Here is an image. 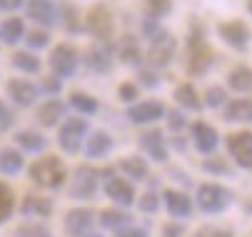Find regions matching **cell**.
<instances>
[{
  "label": "cell",
  "instance_id": "obj_1",
  "mask_svg": "<svg viewBox=\"0 0 252 237\" xmlns=\"http://www.w3.org/2000/svg\"><path fill=\"white\" fill-rule=\"evenodd\" d=\"M30 180L35 185H40V187H48V190H58L65 185V178H67V170H65V165L60 157L55 155H45L40 157L38 162H32L30 165V170H28Z\"/></svg>",
  "mask_w": 252,
  "mask_h": 237
},
{
  "label": "cell",
  "instance_id": "obj_2",
  "mask_svg": "<svg viewBox=\"0 0 252 237\" xmlns=\"http://www.w3.org/2000/svg\"><path fill=\"white\" fill-rule=\"evenodd\" d=\"M212 62H215V53L205 40L202 28L197 32L192 30L190 38H188V73L190 75H205L212 67Z\"/></svg>",
  "mask_w": 252,
  "mask_h": 237
},
{
  "label": "cell",
  "instance_id": "obj_3",
  "mask_svg": "<svg viewBox=\"0 0 252 237\" xmlns=\"http://www.w3.org/2000/svg\"><path fill=\"white\" fill-rule=\"evenodd\" d=\"M50 70L55 78H73L78 65H80V58H78V50L67 43H60L58 48H53L50 53Z\"/></svg>",
  "mask_w": 252,
  "mask_h": 237
},
{
  "label": "cell",
  "instance_id": "obj_4",
  "mask_svg": "<svg viewBox=\"0 0 252 237\" xmlns=\"http://www.w3.org/2000/svg\"><path fill=\"white\" fill-rule=\"evenodd\" d=\"M85 30L90 32L93 38H97L100 43H107L115 32V20H113V13L107 10L105 5H95L90 8L88 18H85Z\"/></svg>",
  "mask_w": 252,
  "mask_h": 237
},
{
  "label": "cell",
  "instance_id": "obj_5",
  "mask_svg": "<svg viewBox=\"0 0 252 237\" xmlns=\"http://www.w3.org/2000/svg\"><path fill=\"white\" fill-rule=\"evenodd\" d=\"M175 48H177L175 38L170 35L167 30H160L155 38H150V48H148L145 60H148L153 67H165V65H170V60L175 58Z\"/></svg>",
  "mask_w": 252,
  "mask_h": 237
},
{
  "label": "cell",
  "instance_id": "obj_6",
  "mask_svg": "<svg viewBox=\"0 0 252 237\" xmlns=\"http://www.w3.org/2000/svg\"><path fill=\"white\" fill-rule=\"evenodd\" d=\"M232 202V192L222 185H200L197 187V205L205 212H222Z\"/></svg>",
  "mask_w": 252,
  "mask_h": 237
},
{
  "label": "cell",
  "instance_id": "obj_7",
  "mask_svg": "<svg viewBox=\"0 0 252 237\" xmlns=\"http://www.w3.org/2000/svg\"><path fill=\"white\" fill-rule=\"evenodd\" d=\"M88 132V120L85 118H67L58 132V145L65 152H78L83 145V138Z\"/></svg>",
  "mask_w": 252,
  "mask_h": 237
},
{
  "label": "cell",
  "instance_id": "obj_8",
  "mask_svg": "<svg viewBox=\"0 0 252 237\" xmlns=\"http://www.w3.org/2000/svg\"><path fill=\"white\" fill-rule=\"evenodd\" d=\"M227 150L235 157V162L245 170H252V132L242 130L235 135H227Z\"/></svg>",
  "mask_w": 252,
  "mask_h": 237
},
{
  "label": "cell",
  "instance_id": "obj_9",
  "mask_svg": "<svg viewBox=\"0 0 252 237\" xmlns=\"http://www.w3.org/2000/svg\"><path fill=\"white\" fill-rule=\"evenodd\" d=\"M25 13L30 20H35L43 28L58 25V5L55 0H25Z\"/></svg>",
  "mask_w": 252,
  "mask_h": 237
},
{
  "label": "cell",
  "instance_id": "obj_10",
  "mask_svg": "<svg viewBox=\"0 0 252 237\" xmlns=\"http://www.w3.org/2000/svg\"><path fill=\"white\" fill-rule=\"evenodd\" d=\"M97 190V170L83 165L78 167V173L73 178V185H70V197L73 200H90Z\"/></svg>",
  "mask_w": 252,
  "mask_h": 237
},
{
  "label": "cell",
  "instance_id": "obj_11",
  "mask_svg": "<svg viewBox=\"0 0 252 237\" xmlns=\"http://www.w3.org/2000/svg\"><path fill=\"white\" fill-rule=\"evenodd\" d=\"M218 32H220V38L235 48V50H247L250 45V38H252V32L250 28L242 23V20H230V23H220L218 25Z\"/></svg>",
  "mask_w": 252,
  "mask_h": 237
},
{
  "label": "cell",
  "instance_id": "obj_12",
  "mask_svg": "<svg viewBox=\"0 0 252 237\" xmlns=\"http://www.w3.org/2000/svg\"><path fill=\"white\" fill-rule=\"evenodd\" d=\"M38 88H35L32 83H28V80H20V78H13V80H8V95H10V100L18 105V108H30L35 100H38Z\"/></svg>",
  "mask_w": 252,
  "mask_h": 237
},
{
  "label": "cell",
  "instance_id": "obj_13",
  "mask_svg": "<svg viewBox=\"0 0 252 237\" xmlns=\"http://www.w3.org/2000/svg\"><path fill=\"white\" fill-rule=\"evenodd\" d=\"M165 115V108L162 103H155V100H148V103H137L127 110V118L135 122V125H150L155 120H160Z\"/></svg>",
  "mask_w": 252,
  "mask_h": 237
},
{
  "label": "cell",
  "instance_id": "obj_14",
  "mask_svg": "<svg viewBox=\"0 0 252 237\" xmlns=\"http://www.w3.org/2000/svg\"><path fill=\"white\" fill-rule=\"evenodd\" d=\"M93 222H95L93 210H70L67 217H65V232L70 237H83V235H88Z\"/></svg>",
  "mask_w": 252,
  "mask_h": 237
},
{
  "label": "cell",
  "instance_id": "obj_15",
  "mask_svg": "<svg viewBox=\"0 0 252 237\" xmlns=\"http://www.w3.org/2000/svg\"><path fill=\"white\" fill-rule=\"evenodd\" d=\"M105 195L110 197L113 202H118V205H123V207H127V205L135 202V190L123 178H110V180H107L105 182Z\"/></svg>",
  "mask_w": 252,
  "mask_h": 237
},
{
  "label": "cell",
  "instance_id": "obj_16",
  "mask_svg": "<svg viewBox=\"0 0 252 237\" xmlns=\"http://www.w3.org/2000/svg\"><path fill=\"white\" fill-rule=\"evenodd\" d=\"M140 148L145 150L155 162H165L167 160V145H165V138L158 132V130H148L140 135Z\"/></svg>",
  "mask_w": 252,
  "mask_h": 237
},
{
  "label": "cell",
  "instance_id": "obj_17",
  "mask_svg": "<svg viewBox=\"0 0 252 237\" xmlns=\"http://www.w3.org/2000/svg\"><path fill=\"white\" fill-rule=\"evenodd\" d=\"M162 197H165V207H167V212H170L172 217H190L192 202H190L188 195L177 192V190H165Z\"/></svg>",
  "mask_w": 252,
  "mask_h": 237
},
{
  "label": "cell",
  "instance_id": "obj_18",
  "mask_svg": "<svg viewBox=\"0 0 252 237\" xmlns=\"http://www.w3.org/2000/svg\"><path fill=\"white\" fill-rule=\"evenodd\" d=\"M192 140H195V145H197V150L200 152H212L215 148H218V132H215V127H210L207 122H195L192 125Z\"/></svg>",
  "mask_w": 252,
  "mask_h": 237
},
{
  "label": "cell",
  "instance_id": "obj_19",
  "mask_svg": "<svg viewBox=\"0 0 252 237\" xmlns=\"http://www.w3.org/2000/svg\"><path fill=\"white\" fill-rule=\"evenodd\" d=\"M118 58L125 65H132V67L142 65V60H145V55H142V50H140V45H137V40L132 35H123L118 40Z\"/></svg>",
  "mask_w": 252,
  "mask_h": 237
},
{
  "label": "cell",
  "instance_id": "obj_20",
  "mask_svg": "<svg viewBox=\"0 0 252 237\" xmlns=\"http://www.w3.org/2000/svg\"><path fill=\"white\" fill-rule=\"evenodd\" d=\"M85 62H88L90 70L97 73V75H107L113 70V58H110V50L107 48H90Z\"/></svg>",
  "mask_w": 252,
  "mask_h": 237
},
{
  "label": "cell",
  "instance_id": "obj_21",
  "mask_svg": "<svg viewBox=\"0 0 252 237\" xmlns=\"http://www.w3.org/2000/svg\"><path fill=\"white\" fill-rule=\"evenodd\" d=\"M222 118L227 122H252V100L242 97V100H232L225 105Z\"/></svg>",
  "mask_w": 252,
  "mask_h": 237
},
{
  "label": "cell",
  "instance_id": "obj_22",
  "mask_svg": "<svg viewBox=\"0 0 252 237\" xmlns=\"http://www.w3.org/2000/svg\"><path fill=\"white\" fill-rule=\"evenodd\" d=\"M25 38V23L23 18H8L0 23V40L5 45H18Z\"/></svg>",
  "mask_w": 252,
  "mask_h": 237
},
{
  "label": "cell",
  "instance_id": "obj_23",
  "mask_svg": "<svg viewBox=\"0 0 252 237\" xmlns=\"http://www.w3.org/2000/svg\"><path fill=\"white\" fill-rule=\"evenodd\" d=\"M63 118H65V103H60V100H48L38 108V122L45 127L58 125Z\"/></svg>",
  "mask_w": 252,
  "mask_h": 237
},
{
  "label": "cell",
  "instance_id": "obj_24",
  "mask_svg": "<svg viewBox=\"0 0 252 237\" xmlns=\"http://www.w3.org/2000/svg\"><path fill=\"white\" fill-rule=\"evenodd\" d=\"M50 210H53V202L48 197H35V195H28L20 205V212L28 217H48Z\"/></svg>",
  "mask_w": 252,
  "mask_h": 237
},
{
  "label": "cell",
  "instance_id": "obj_25",
  "mask_svg": "<svg viewBox=\"0 0 252 237\" xmlns=\"http://www.w3.org/2000/svg\"><path fill=\"white\" fill-rule=\"evenodd\" d=\"M10 62H13L15 70H20V73H28V75L40 73V58L32 55L30 50H18V53H13Z\"/></svg>",
  "mask_w": 252,
  "mask_h": 237
},
{
  "label": "cell",
  "instance_id": "obj_26",
  "mask_svg": "<svg viewBox=\"0 0 252 237\" xmlns=\"http://www.w3.org/2000/svg\"><path fill=\"white\" fill-rule=\"evenodd\" d=\"M227 85L235 92H250L252 90V67L237 65L235 70H230V75H227Z\"/></svg>",
  "mask_w": 252,
  "mask_h": 237
},
{
  "label": "cell",
  "instance_id": "obj_27",
  "mask_svg": "<svg viewBox=\"0 0 252 237\" xmlns=\"http://www.w3.org/2000/svg\"><path fill=\"white\" fill-rule=\"evenodd\" d=\"M113 150V138L105 130L93 132V138L88 140V157H105Z\"/></svg>",
  "mask_w": 252,
  "mask_h": 237
},
{
  "label": "cell",
  "instance_id": "obj_28",
  "mask_svg": "<svg viewBox=\"0 0 252 237\" xmlns=\"http://www.w3.org/2000/svg\"><path fill=\"white\" fill-rule=\"evenodd\" d=\"M23 170V155L13 148L0 150V173L3 175H18Z\"/></svg>",
  "mask_w": 252,
  "mask_h": 237
},
{
  "label": "cell",
  "instance_id": "obj_29",
  "mask_svg": "<svg viewBox=\"0 0 252 237\" xmlns=\"http://www.w3.org/2000/svg\"><path fill=\"white\" fill-rule=\"evenodd\" d=\"M175 100H177V105H183L185 110H200L202 108V100H200L197 90L192 85H188V83L175 90Z\"/></svg>",
  "mask_w": 252,
  "mask_h": 237
},
{
  "label": "cell",
  "instance_id": "obj_30",
  "mask_svg": "<svg viewBox=\"0 0 252 237\" xmlns=\"http://www.w3.org/2000/svg\"><path fill=\"white\" fill-rule=\"evenodd\" d=\"M120 170L127 178H135V180H148V175H150L148 162L142 157H125V160H120Z\"/></svg>",
  "mask_w": 252,
  "mask_h": 237
},
{
  "label": "cell",
  "instance_id": "obj_31",
  "mask_svg": "<svg viewBox=\"0 0 252 237\" xmlns=\"http://www.w3.org/2000/svg\"><path fill=\"white\" fill-rule=\"evenodd\" d=\"M142 13H145V18L150 20H162L172 13V0H145L142 3Z\"/></svg>",
  "mask_w": 252,
  "mask_h": 237
},
{
  "label": "cell",
  "instance_id": "obj_32",
  "mask_svg": "<svg viewBox=\"0 0 252 237\" xmlns=\"http://www.w3.org/2000/svg\"><path fill=\"white\" fill-rule=\"evenodd\" d=\"M15 140H18V145H20L23 150H28V152H43L45 145H48V140L43 138V135L30 132V130L18 132V135H15Z\"/></svg>",
  "mask_w": 252,
  "mask_h": 237
},
{
  "label": "cell",
  "instance_id": "obj_33",
  "mask_svg": "<svg viewBox=\"0 0 252 237\" xmlns=\"http://www.w3.org/2000/svg\"><path fill=\"white\" fill-rule=\"evenodd\" d=\"M58 23H60L67 32H80V30H83V25H80V20H78V10H75V5H70V3H65V5L58 8Z\"/></svg>",
  "mask_w": 252,
  "mask_h": 237
},
{
  "label": "cell",
  "instance_id": "obj_34",
  "mask_svg": "<svg viewBox=\"0 0 252 237\" xmlns=\"http://www.w3.org/2000/svg\"><path fill=\"white\" fill-rule=\"evenodd\" d=\"M130 215L127 212H120V210H102L100 212V222H102V227H107V230H123V227H127L130 225Z\"/></svg>",
  "mask_w": 252,
  "mask_h": 237
},
{
  "label": "cell",
  "instance_id": "obj_35",
  "mask_svg": "<svg viewBox=\"0 0 252 237\" xmlns=\"http://www.w3.org/2000/svg\"><path fill=\"white\" fill-rule=\"evenodd\" d=\"M70 105H73L78 113H83V115L97 113V100L90 97L88 92H73V95H70Z\"/></svg>",
  "mask_w": 252,
  "mask_h": 237
},
{
  "label": "cell",
  "instance_id": "obj_36",
  "mask_svg": "<svg viewBox=\"0 0 252 237\" xmlns=\"http://www.w3.org/2000/svg\"><path fill=\"white\" fill-rule=\"evenodd\" d=\"M13 210H15V197H13V192H10L8 185L0 182V225L8 222V217L13 215Z\"/></svg>",
  "mask_w": 252,
  "mask_h": 237
},
{
  "label": "cell",
  "instance_id": "obj_37",
  "mask_svg": "<svg viewBox=\"0 0 252 237\" xmlns=\"http://www.w3.org/2000/svg\"><path fill=\"white\" fill-rule=\"evenodd\" d=\"M15 237H53L50 235V230L45 227V225H20L18 230H15Z\"/></svg>",
  "mask_w": 252,
  "mask_h": 237
},
{
  "label": "cell",
  "instance_id": "obj_38",
  "mask_svg": "<svg viewBox=\"0 0 252 237\" xmlns=\"http://www.w3.org/2000/svg\"><path fill=\"white\" fill-rule=\"evenodd\" d=\"M25 40H28V45L32 50H43V48H48L50 35H48L45 30H32V32H25Z\"/></svg>",
  "mask_w": 252,
  "mask_h": 237
},
{
  "label": "cell",
  "instance_id": "obj_39",
  "mask_svg": "<svg viewBox=\"0 0 252 237\" xmlns=\"http://www.w3.org/2000/svg\"><path fill=\"white\" fill-rule=\"evenodd\" d=\"M225 100H227V92H225V88H210L207 90V95H205V105L207 108H220V105H225Z\"/></svg>",
  "mask_w": 252,
  "mask_h": 237
},
{
  "label": "cell",
  "instance_id": "obj_40",
  "mask_svg": "<svg viewBox=\"0 0 252 237\" xmlns=\"http://www.w3.org/2000/svg\"><path fill=\"white\" fill-rule=\"evenodd\" d=\"M137 207H140L142 212H158V207H160V197H158V192H145V195L137 200Z\"/></svg>",
  "mask_w": 252,
  "mask_h": 237
},
{
  "label": "cell",
  "instance_id": "obj_41",
  "mask_svg": "<svg viewBox=\"0 0 252 237\" xmlns=\"http://www.w3.org/2000/svg\"><path fill=\"white\" fill-rule=\"evenodd\" d=\"M137 83L145 85V88H158L160 85V78L155 70H148V67H142V70L137 73Z\"/></svg>",
  "mask_w": 252,
  "mask_h": 237
},
{
  "label": "cell",
  "instance_id": "obj_42",
  "mask_svg": "<svg viewBox=\"0 0 252 237\" xmlns=\"http://www.w3.org/2000/svg\"><path fill=\"white\" fill-rule=\"evenodd\" d=\"M118 95L123 103H132V100H137V85L135 83H123L118 88Z\"/></svg>",
  "mask_w": 252,
  "mask_h": 237
},
{
  "label": "cell",
  "instance_id": "obj_43",
  "mask_svg": "<svg viewBox=\"0 0 252 237\" xmlns=\"http://www.w3.org/2000/svg\"><path fill=\"white\" fill-rule=\"evenodd\" d=\"M192 237H232V232L222 227H200Z\"/></svg>",
  "mask_w": 252,
  "mask_h": 237
},
{
  "label": "cell",
  "instance_id": "obj_44",
  "mask_svg": "<svg viewBox=\"0 0 252 237\" xmlns=\"http://www.w3.org/2000/svg\"><path fill=\"white\" fill-rule=\"evenodd\" d=\"M10 125H13V113L3 100H0V130H8Z\"/></svg>",
  "mask_w": 252,
  "mask_h": 237
},
{
  "label": "cell",
  "instance_id": "obj_45",
  "mask_svg": "<svg viewBox=\"0 0 252 237\" xmlns=\"http://www.w3.org/2000/svg\"><path fill=\"white\" fill-rule=\"evenodd\" d=\"M205 170H207V173H222V175H227L230 167H227L222 160H205Z\"/></svg>",
  "mask_w": 252,
  "mask_h": 237
},
{
  "label": "cell",
  "instance_id": "obj_46",
  "mask_svg": "<svg viewBox=\"0 0 252 237\" xmlns=\"http://www.w3.org/2000/svg\"><path fill=\"white\" fill-rule=\"evenodd\" d=\"M60 88H63V83H60L55 75L43 80V90H45V92H50V95H58V92H60Z\"/></svg>",
  "mask_w": 252,
  "mask_h": 237
},
{
  "label": "cell",
  "instance_id": "obj_47",
  "mask_svg": "<svg viewBox=\"0 0 252 237\" xmlns=\"http://www.w3.org/2000/svg\"><path fill=\"white\" fill-rule=\"evenodd\" d=\"M167 122H170L172 130H183V127H185V115H183V113H177V110H172L170 118H167Z\"/></svg>",
  "mask_w": 252,
  "mask_h": 237
},
{
  "label": "cell",
  "instance_id": "obj_48",
  "mask_svg": "<svg viewBox=\"0 0 252 237\" xmlns=\"http://www.w3.org/2000/svg\"><path fill=\"white\" fill-rule=\"evenodd\" d=\"M115 237H148V232L140 227H123V230H118Z\"/></svg>",
  "mask_w": 252,
  "mask_h": 237
},
{
  "label": "cell",
  "instance_id": "obj_49",
  "mask_svg": "<svg viewBox=\"0 0 252 237\" xmlns=\"http://www.w3.org/2000/svg\"><path fill=\"white\" fill-rule=\"evenodd\" d=\"M162 235H165V237H183L185 230H183V225H165Z\"/></svg>",
  "mask_w": 252,
  "mask_h": 237
},
{
  "label": "cell",
  "instance_id": "obj_50",
  "mask_svg": "<svg viewBox=\"0 0 252 237\" xmlns=\"http://www.w3.org/2000/svg\"><path fill=\"white\" fill-rule=\"evenodd\" d=\"M25 0H0V10H18Z\"/></svg>",
  "mask_w": 252,
  "mask_h": 237
},
{
  "label": "cell",
  "instance_id": "obj_51",
  "mask_svg": "<svg viewBox=\"0 0 252 237\" xmlns=\"http://www.w3.org/2000/svg\"><path fill=\"white\" fill-rule=\"evenodd\" d=\"M83 237H102V235H97V232H88V235H83Z\"/></svg>",
  "mask_w": 252,
  "mask_h": 237
},
{
  "label": "cell",
  "instance_id": "obj_52",
  "mask_svg": "<svg viewBox=\"0 0 252 237\" xmlns=\"http://www.w3.org/2000/svg\"><path fill=\"white\" fill-rule=\"evenodd\" d=\"M247 10H250V15H252V0H247Z\"/></svg>",
  "mask_w": 252,
  "mask_h": 237
}]
</instances>
